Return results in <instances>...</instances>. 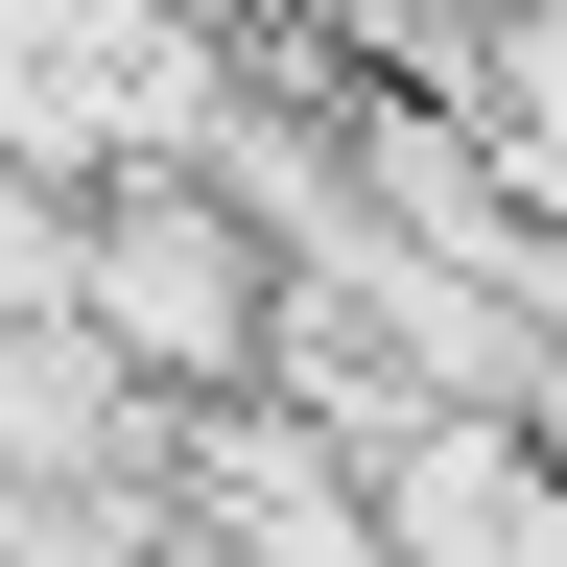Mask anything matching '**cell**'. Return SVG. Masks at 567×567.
<instances>
[{"instance_id": "obj_1", "label": "cell", "mask_w": 567, "mask_h": 567, "mask_svg": "<svg viewBox=\"0 0 567 567\" xmlns=\"http://www.w3.org/2000/svg\"><path fill=\"white\" fill-rule=\"evenodd\" d=\"M48 308L95 331L142 402H237V379H260V237H237L189 166H118L95 213H48Z\"/></svg>"}, {"instance_id": "obj_2", "label": "cell", "mask_w": 567, "mask_h": 567, "mask_svg": "<svg viewBox=\"0 0 567 567\" xmlns=\"http://www.w3.org/2000/svg\"><path fill=\"white\" fill-rule=\"evenodd\" d=\"M331 450H354V520H379V567H567L544 425H450V402H379V425H331Z\"/></svg>"}]
</instances>
